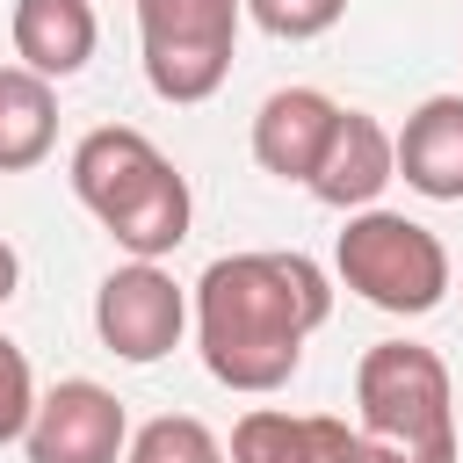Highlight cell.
<instances>
[{
    "label": "cell",
    "mask_w": 463,
    "mask_h": 463,
    "mask_svg": "<svg viewBox=\"0 0 463 463\" xmlns=\"http://www.w3.org/2000/svg\"><path fill=\"white\" fill-rule=\"evenodd\" d=\"M333 116L340 101L318 94V87H275L253 116V159L275 174V181H311L326 137H333Z\"/></svg>",
    "instance_id": "11"
},
{
    "label": "cell",
    "mask_w": 463,
    "mask_h": 463,
    "mask_svg": "<svg viewBox=\"0 0 463 463\" xmlns=\"http://www.w3.org/2000/svg\"><path fill=\"white\" fill-rule=\"evenodd\" d=\"M181 326H188V297L181 282L159 268V260H130L116 268L101 289H94V333L116 362H159L181 347Z\"/></svg>",
    "instance_id": "6"
},
{
    "label": "cell",
    "mask_w": 463,
    "mask_h": 463,
    "mask_svg": "<svg viewBox=\"0 0 463 463\" xmlns=\"http://www.w3.org/2000/svg\"><path fill=\"white\" fill-rule=\"evenodd\" d=\"M14 282H22V260H14V246H7V239H0V304H7V297H14Z\"/></svg>",
    "instance_id": "17"
},
{
    "label": "cell",
    "mask_w": 463,
    "mask_h": 463,
    "mask_svg": "<svg viewBox=\"0 0 463 463\" xmlns=\"http://www.w3.org/2000/svg\"><path fill=\"white\" fill-rule=\"evenodd\" d=\"M123 463H224V441L188 412H159V420H145L130 434Z\"/></svg>",
    "instance_id": "14"
},
{
    "label": "cell",
    "mask_w": 463,
    "mask_h": 463,
    "mask_svg": "<svg viewBox=\"0 0 463 463\" xmlns=\"http://www.w3.org/2000/svg\"><path fill=\"white\" fill-rule=\"evenodd\" d=\"M22 449H29V463H116L130 449L123 398L101 391L94 376H65L36 398Z\"/></svg>",
    "instance_id": "7"
},
{
    "label": "cell",
    "mask_w": 463,
    "mask_h": 463,
    "mask_svg": "<svg viewBox=\"0 0 463 463\" xmlns=\"http://www.w3.org/2000/svg\"><path fill=\"white\" fill-rule=\"evenodd\" d=\"M29 412H36V376H29V354L0 333V441H22V434H29Z\"/></svg>",
    "instance_id": "16"
},
{
    "label": "cell",
    "mask_w": 463,
    "mask_h": 463,
    "mask_svg": "<svg viewBox=\"0 0 463 463\" xmlns=\"http://www.w3.org/2000/svg\"><path fill=\"white\" fill-rule=\"evenodd\" d=\"M268 36H289V43H304V36H326L340 14H347V0H239Z\"/></svg>",
    "instance_id": "15"
},
{
    "label": "cell",
    "mask_w": 463,
    "mask_h": 463,
    "mask_svg": "<svg viewBox=\"0 0 463 463\" xmlns=\"http://www.w3.org/2000/svg\"><path fill=\"white\" fill-rule=\"evenodd\" d=\"M354 405H362V441L391 449L398 463H456V391L434 347L376 340L354 362Z\"/></svg>",
    "instance_id": "3"
},
{
    "label": "cell",
    "mask_w": 463,
    "mask_h": 463,
    "mask_svg": "<svg viewBox=\"0 0 463 463\" xmlns=\"http://www.w3.org/2000/svg\"><path fill=\"white\" fill-rule=\"evenodd\" d=\"M383 181H398L391 130H383L376 116H362V109H340V116H333V137H326V152H318V166H311L304 188H311L326 210H369V203L383 195Z\"/></svg>",
    "instance_id": "9"
},
{
    "label": "cell",
    "mask_w": 463,
    "mask_h": 463,
    "mask_svg": "<svg viewBox=\"0 0 463 463\" xmlns=\"http://www.w3.org/2000/svg\"><path fill=\"white\" fill-rule=\"evenodd\" d=\"M7 36H14L22 72L72 80V72H87V58L101 43V22H94V0H14Z\"/></svg>",
    "instance_id": "12"
},
{
    "label": "cell",
    "mask_w": 463,
    "mask_h": 463,
    "mask_svg": "<svg viewBox=\"0 0 463 463\" xmlns=\"http://www.w3.org/2000/svg\"><path fill=\"white\" fill-rule=\"evenodd\" d=\"M333 282L304 253H224L195 282V347L224 391H282L326 326Z\"/></svg>",
    "instance_id": "1"
},
{
    "label": "cell",
    "mask_w": 463,
    "mask_h": 463,
    "mask_svg": "<svg viewBox=\"0 0 463 463\" xmlns=\"http://www.w3.org/2000/svg\"><path fill=\"white\" fill-rule=\"evenodd\" d=\"M72 195L101 217V232L130 253V260H159L188 239V181L174 174V159L130 130V123H101L72 145Z\"/></svg>",
    "instance_id": "2"
},
{
    "label": "cell",
    "mask_w": 463,
    "mask_h": 463,
    "mask_svg": "<svg viewBox=\"0 0 463 463\" xmlns=\"http://www.w3.org/2000/svg\"><path fill=\"white\" fill-rule=\"evenodd\" d=\"M51 145H58V94H51V80H36L22 65H0V174L43 166Z\"/></svg>",
    "instance_id": "13"
},
{
    "label": "cell",
    "mask_w": 463,
    "mask_h": 463,
    "mask_svg": "<svg viewBox=\"0 0 463 463\" xmlns=\"http://www.w3.org/2000/svg\"><path fill=\"white\" fill-rule=\"evenodd\" d=\"M239 14H246L239 0H137V43H145L152 94L174 109L210 101L232 72Z\"/></svg>",
    "instance_id": "5"
},
{
    "label": "cell",
    "mask_w": 463,
    "mask_h": 463,
    "mask_svg": "<svg viewBox=\"0 0 463 463\" xmlns=\"http://www.w3.org/2000/svg\"><path fill=\"white\" fill-rule=\"evenodd\" d=\"M333 268L362 304L391 318H427L449 297V246L398 210H354L333 246Z\"/></svg>",
    "instance_id": "4"
},
{
    "label": "cell",
    "mask_w": 463,
    "mask_h": 463,
    "mask_svg": "<svg viewBox=\"0 0 463 463\" xmlns=\"http://www.w3.org/2000/svg\"><path fill=\"white\" fill-rule=\"evenodd\" d=\"M232 463H369V441H362V427H347L333 412L253 405L232 427Z\"/></svg>",
    "instance_id": "8"
},
{
    "label": "cell",
    "mask_w": 463,
    "mask_h": 463,
    "mask_svg": "<svg viewBox=\"0 0 463 463\" xmlns=\"http://www.w3.org/2000/svg\"><path fill=\"white\" fill-rule=\"evenodd\" d=\"M369 463H398V456H391V449H376V441H369Z\"/></svg>",
    "instance_id": "18"
},
{
    "label": "cell",
    "mask_w": 463,
    "mask_h": 463,
    "mask_svg": "<svg viewBox=\"0 0 463 463\" xmlns=\"http://www.w3.org/2000/svg\"><path fill=\"white\" fill-rule=\"evenodd\" d=\"M391 159L412 195L463 203V94H427L405 116V130L391 137Z\"/></svg>",
    "instance_id": "10"
}]
</instances>
